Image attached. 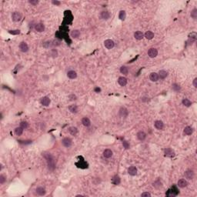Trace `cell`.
<instances>
[{"label":"cell","mask_w":197,"mask_h":197,"mask_svg":"<svg viewBox=\"0 0 197 197\" xmlns=\"http://www.w3.org/2000/svg\"><path fill=\"white\" fill-rule=\"evenodd\" d=\"M43 156L45 159L46 162H47L48 169L51 171H53L55 169V160H54L53 156H52L50 153H46V152L43 153Z\"/></svg>","instance_id":"1"},{"label":"cell","mask_w":197,"mask_h":197,"mask_svg":"<svg viewBox=\"0 0 197 197\" xmlns=\"http://www.w3.org/2000/svg\"><path fill=\"white\" fill-rule=\"evenodd\" d=\"M22 16L21 12H18V11L13 12L12 14V19L14 22H19L22 19Z\"/></svg>","instance_id":"2"},{"label":"cell","mask_w":197,"mask_h":197,"mask_svg":"<svg viewBox=\"0 0 197 197\" xmlns=\"http://www.w3.org/2000/svg\"><path fill=\"white\" fill-rule=\"evenodd\" d=\"M104 45L107 49H112L115 46V43L112 39H106L104 41Z\"/></svg>","instance_id":"3"},{"label":"cell","mask_w":197,"mask_h":197,"mask_svg":"<svg viewBox=\"0 0 197 197\" xmlns=\"http://www.w3.org/2000/svg\"><path fill=\"white\" fill-rule=\"evenodd\" d=\"M62 144L63 145V146L66 147V148H69L72 144V140L69 137H65V138L63 139Z\"/></svg>","instance_id":"4"},{"label":"cell","mask_w":197,"mask_h":197,"mask_svg":"<svg viewBox=\"0 0 197 197\" xmlns=\"http://www.w3.org/2000/svg\"><path fill=\"white\" fill-rule=\"evenodd\" d=\"M119 115L122 118H126L129 115V110L125 107H121L119 110Z\"/></svg>","instance_id":"5"},{"label":"cell","mask_w":197,"mask_h":197,"mask_svg":"<svg viewBox=\"0 0 197 197\" xmlns=\"http://www.w3.org/2000/svg\"><path fill=\"white\" fill-rule=\"evenodd\" d=\"M164 154H165V156L169 157V158H172L176 156V153L173 150L170 148H166L164 150Z\"/></svg>","instance_id":"6"},{"label":"cell","mask_w":197,"mask_h":197,"mask_svg":"<svg viewBox=\"0 0 197 197\" xmlns=\"http://www.w3.org/2000/svg\"><path fill=\"white\" fill-rule=\"evenodd\" d=\"M18 47H19L20 51L22 52V53H27L29 49V45H28V44L26 43H25V42H22V43H20Z\"/></svg>","instance_id":"7"},{"label":"cell","mask_w":197,"mask_h":197,"mask_svg":"<svg viewBox=\"0 0 197 197\" xmlns=\"http://www.w3.org/2000/svg\"><path fill=\"white\" fill-rule=\"evenodd\" d=\"M194 172L193 170H186L184 173V176H185V178L186 179H193V178H194Z\"/></svg>","instance_id":"8"},{"label":"cell","mask_w":197,"mask_h":197,"mask_svg":"<svg viewBox=\"0 0 197 197\" xmlns=\"http://www.w3.org/2000/svg\"><path fill=\"white\" fill-rule=\"evenodd\" d=\"M45 193H46L45 189L43 186H39V187H37V188L36 189V195L43 196H45Z\"/></svg>","instance_id":"9"},{"label":"cell","mask_w":197,"mask_h":197,"mask_svg":"<svg viewBox=\"0 0 197 197\" xmlns=\"http://www.w3.org/2000/svg\"><path fill=\"white\" fill-rule=\"evenodd\" d=\"M148 55L150 58H155L158 55V50L155 48L149 49L148 51Z\"/></svg>","instance_id":"10"},{"label":"cell","mask_w":197,"mask_h":197,"mask_svg":"<svg viewBox=\"0 0 197 197\" xmlns=\"http://www.w3.org/2000/svg\"><path fill=\"white\" fill-rule=\"evenodd\" d=\"M34 29L36 31H37L38 32H42L45 30V26L43 23H41V22H39V23H36L34 26Z\"/></svg>","instance_id":"11"},{"label":"cell","mask_w":197,"mask_h":197,"mask_svg":"<svg viewBox=\"0 0 197 197\" xmlns=\"http://www.w3.org/2000/svg\"><path fill=\"white\" fill-rule=\"evenodd\" d=\"M178 193H179V191H178L177 188L174 186H172L170 190H169V193L166 195L170 196H176L178 195Z\"/></svg>","instance_id":"12"},{"label":"cell","mask_w":197,"mask_h":197,"mask_svg":"<svg viewBox=\"0 0 197 197\" xmlns=\"http://www.w3.org/2000/svg\"><path fill=\"white\" fill-rule=\"evenodd\" d=\"M154 126L156 129L162 130L164 128V123L161 120H156V121H155V123H154Z\"/></svg>","instance_id":"13"},{"label":"cell","mask_w":197,"mask_h":197,"mask_svg":"<svg viewBox=\"0 0 197 197\" xmlns=\"http://www.w3.org/2000/svg\"><path fill=\"white\" fill-rule=\"evenodd\" d=\"M50 102H51V100L48 96H44L40 99L41 104L44 106H49L50 104Z\"/></svg>","instance_id":"14"},{"label":"cell","mask_w":197,"mask_h":197,"mask_svg":"<svg viewBox=\"0 0 197 197\" xmlns=\"http://www.w3.org/2000/svg\"><path fill=\"white\" fill-rule=\"evenodd\" d=\"M136 137L139 141H144L146 138V133L143 131H139L136 134Z\"/></svg>","instance_id":"15"},{"label":"cell","mask_w":197,"mask_h":197,"mask_svg":"<svg viewBox=\"0 0 197 197\" xmlns=\"http://www.w3.org/2000/svg\"><path fill=\"white\" fill-rule=\"evenodd\" d=\"M177 186H179V188L183 189V188H185V187H186L187 186H188V182H187L184 179H180L177 182Z\"/></svg>","instance_id":"16"},{"label":"cell","mask_w":197,"mask_h":197,"mask_svg":"<svg viewBox=\"0 0 197 197\" xmlns=\"http://www.w3.org/2000/svg\"><path fill=\"white\" fill-rule=\"evenodd\" d=\"M137 168L134 166H130L129 169H128V173L130 175V176H134L137 174Z\"/></svg>","instance_id":"17"},{"label":"cell","mask_w":197,"mask_h":197,"mask_svg":"<svg viewBox=\"0 0 197 197\" xmlns=\"http://www.w3.org/2000/svg\"><path fill=\"white\" fill-rule=\"evenodd\" d=\"M127 82H128L127 79H126L125 77H124V76H121V77H119L118 79V83H119V85L121 86H126Z\"/></svg>","instance_id":"18"},{"label":"cell","mask_w":197,"mask_h":197,"mask_svg":"<svg viewBox=\"0 0 197 197\" xmlns=\"http://www.w3.org/2000/svg\"><path fill=\"white\" fill-rule=\"evenodd\" d=\"M112 151L111 149H105L104 151H103L102 152V155H103V156H104L105 158L106 159H109L112 156Z\"/></svg>","instance_id":"19"},{"label":"cell","mask_w":197,"mask_h":197,"mask_svg":"<svg viewBox=\"0 0 197 197\" xmlns=\"http://www.w3.org/2000/svg\"><path fill=\"white\" fill-rule=\"evenodd\" d=\"M112 184H114L116 186L119 185L120 182H121V178L118 175H115L112 179Z\"/></svg>","instance_id":"20"},{"label":"cell","mask_w":197,"mask_h":197,"mask_svg":"<svg viewBox=\"0 0 197 197\" xmlns=\"http://www.w3.org/2000/svg\"><path fill=\"white\" fill-rule=\"evenodd\" d=\"M149 79L152 82H157L159 79L158 73H156V72H152V73H150V75H149Z\"/></svg>","instance_id":"21"},{"label":"cell","mask_w":197,"mask_h":197,"mask_svg":"<svg viewBox=\"0 0 197 197\" xmlns=\"http://www.w3.org/2000/svg\"><path fill=\"white\" fill-rule=\"evenodd\" d=\"M134 37H135V39H137V40H141L143 39V37H144V34H143V32H141V31H136L134 33Z\"/></svg>","instance_id":"22"},{"label":"cell","mask_w":197,"mask_h":197,"mask_svg":"<svg viewBox=\"0 0 197 197\" xmlns=\"http://www.w3.org/2000/svg\"><path fill=\"white\" fill-rule=\"evenodd\" d=\"M82 123L84 126L89 127V126L91 125V121L88 117H83V118L82 119Z\"/></svg>","instance_id":"23"},{"label":"cell","mask_w":197,"mask_h":197,"mask_svg":"<svg viewBox=\"0 0 197 197\" xmlns=\"http://www.w3.org/2000/svg\"><path fill=\"white\" fill-rule=\"evenodd\" d=\"M100 17H101L102 19L107 20V19H109V17H110V13L108 11H102L100 14Z\"/></svg>","instance_id":"24"},{"label":"cell","mask_w":197,"mask_h":197,"mask_svg":"<svg viewBox=\"0 0 197 197\" xmlns=\"http://www.w3.org/2000/svg\"><path fill=\"white\" fill-rule=\"evenodd\" d=\"M159 78L160 79H165L168 76V72L166 70H160L158 73Z\"/></svg>","instance_id":"25"},{"label":"cell","mask_w":197,"mask_h":197,"mask_svg":"<svg viewBox=\"0 0 197 197\" xmlns=\"http://www.w3.org/2000/svg\"><path fill=\"white\" fill-rule=\"evenodd\" d=\"M76 165L77 166V167L81 168V169H86L88 167V164L84 161V160H80L78 162L76 163Z\"/></svg>","instance_id":"26"},{"label":"cell","mask_w":197,"mask_h":197,"mask_svg":"<svg viewBox=\"0 0 197 197\" xmlns=\"http://www.w3.org/2000/svg\"><path fill=\"white\" fill-rule=\"evenodd\" d=\"M67 76L70 79H74L77 77V73L76 71H74V70H70V71L67 72Z\"/></svg>","instance_id":"27"},{"label":"cell","mask_w":197,"mask_h":197,"mask_svg":"<svg viewBox=\"0 0 197 197\" xmlns=\"http://www.w3.org/2000/svg\"><path fill=\"white\" fill-rule=\"evenodd\" d=\"M183 132L186 135H190L193 133V129L191 126H186V127H185Z\"/></svg>","instance_id":"28"},{"label":"cell","mask_w":197,"mask_h":197,"mask_svg":"<svg viewBox=\"0 0 197 197\" xmlns=\"http://www.w3.org/2000/svg\"><path fill=\"white\" fill-rule=\"evenodd\" d=\"M68 130H69V133L72 135H76L78 133V129L76 127H75V126H70Z\"/></svg>","instance_id":"29"},{"label":"cell","mask_w":197,"mask_h":197,"mask_svg":"<svg viewBox=\"0 0 197 197\" xmlns=\"http://www.w3.org/2000/svg\"><path fill=\"white\" fill-rule=\"evenodd\" d=\"M154 33L152 32V31H147L146 33L144 34V37H146V38L149 40H151L154 38Z\"/></svg>","instance_id":"30"},{"label":"cell","mask_w":197,"mask_h":197,"mask_svg":"<svg viewBox=\"0 0 197 197\" xmlns=\"http://www.w3.org/2000/svg\"><path fill=\"white\" fill-rule=\"evenodd\" d=\"M69 110L72 113H77L78 112V106L76 105H71L69 106Z\"/></svg>","instance_id":"31"},{"label":"cell","mask_w":197,"mask_h":197,"mask_svg":"<svg viewBox=\"0 0 197 197\" xmlns=\"http://www.w3.org/2000/svg\"><path fill=\"white\" fill-rule=\"evenodd\" d=\"M172 90L174 92H179L181 90V86L178 83H173L172 85Z\"/></svg>","instance_id":"32"},{"label":"cell","mask_w":197,"mask_h":197,"mask_svg":"<svg viewBox=\"0 0 197 197\" xmlns=\"http://www.w3.org/2000/svg\"><path fill=\"white\" fill-rule=\"evenodd\" d=\"M71 36L72 38L74 39H77L78 37L80 36V32H79V30L77 29H75V30H72V32H71Z\"/></svg>","instance_id":"33"},{"label":"cell","mask_w":197,"mask_h":197,"mask_svg":"<svg viewBox=\"0 0 197 197\" xmlns=\"http://www.w3.org/2000/svg\"><path fill=\"white\" fill-rule=\"evenodd\" d=\"M120 72L122 73V74H123L124 76H126V75H128V73H129V69L126 67V66H121L120 67Z\"/></svg>","instance_id":"34"},{"label":"cell","mask_w":197,"mask_h":197,"mask_svg":"<svg viewBox=\"0 0 197 197\" xmlns=\"http://www.w3.org/2000/svg\"><path fill=\"white\" fill-rule=\"evenodd\" d=\"M126 17V13L124 10H121L119 13V18L122 21H124Z\"/></svg>","instance_id":"35"},{"label":"cell","mask_w":197,"mask_h":197,"mask_svg":"<svg viewBox=\"0 0 197 197\" xmlns=\"http://www.w3.org/2000/svg\"><path fill=\"white\" fill-rule=\"evenodd\" d=\"M182 105L186 106V107H189L192 105V102L189 99H188V98H183L182 101Z\"/></svg>","instance_id":"36"},{"label":"cell","mask_w":197,"mask_h":197,"mask_svg":"<svg viewBox=\"0 0 197 197\" xmlns=\"http://www.w3.org/2000/svg\"><path fill=\"white\" fill-rule=\"evenodd\" d=\"M14 132H15V134L16 135H18V136H19V135H21L22 133H23V129L22 127H16L15 129V130H14Z\"/></svg>","instance_id":"37"},{"label":"cell","mask_w":197,"mask_h":197,"mask_svg":"<svg viewBox=\"0 0 197 197\" xmlns=\"http://www.w3.org/2000/svg\"><path fill=\"white\" fill-rule=\"evenodd\" d=\"M49 55H50L51 57H53V58L57 57V56H58V51L56 49H51L50 52H49Z\"/></svg>","instance_id":"38"},{"label":"cell","mask_w":197,"mask_h":197,"mask_svg":"<svg viewBox=\"0 0 197 197\" xmlns=\"http://www.w3.org/2000/svg\"><path fill=\"white\" fill-rule=\"evenodd\" d=\"M190 16H191L192 18H193V19H196V18H197V9L196 8L193 9V10L191 11Z\"/></svg>","instance_id":"39"},{"label":"cell","mask_w":197,"mask_h":197,"mask_svg":"<svg viewBox=\"0 0 197 197\" xmlns=\"http://www.w3.org/2000/svg\"><path fill=\"white\" fill-rule=\"evenodd\" d=\"M155 188H156V189H159L160 187H162V182L160 180H156V181H155L153 182V185H152Z\"/></svg>","instance_id":"40"},{"label":"cell","mask_w":197,"mask_h":197,"mask_svg":"<svg viewBox=\"0 0 197 197\" xmlns=\"http://www.w3.org/2000/svg\"><path fill=\"white\" fill-rule=\"evenodd\" d=\"M20 127H22L23 129H26L29 128V123H28L27 122L22 121L20 123Z\"/></svg>","instance_id":"41"},{"label":"cell","mask_w":197,"mask_h":197,"mask_svg":"<svg viewBox=\"0 0 197 197\" xmlns=\"http://www.w3.org/2000/svg\"><path fill=\"white\" fill-rule=\"evenodd\" d=\"M60 45V41L58 39H55L53 41H52V46H54V47H57V46Z\"/></svg>","instance_id":"42"},{"label":"cell","mask_w":197,"mask_h":197,"mask_svg":"<svg viewBox=\"0 0 197 197\" xmlns=\"http://www.w3.org/2000/svg\"><path fill=\"white\" fill-rule=\"evenodd\" d=\"M6 182V177L4 175L1 174V175H0V184L2 185V184H4Z\"/></svg>","instance_id":"43"},{"label":"cell","mask_w":197,"mask_h":197,"mask_svg":"<svg viewBox=\"0 0 197 197\" xmlns=\"http://www.w3.org/2000/svg\"><path fill=\"white\" fill-rule=\"evenodd\" d=\"M123 148H125V149H129V147H130L129 143L127 141H126V140H124V141H123Z\"/></svg>","instance_id":"44"},{"label":"cell","mask_w":197,"mask_h":197,"mask_svg":"<svg viewBox=\"0 0 197 197\" xmlns=\"http://www.w3.org/2000/svg\"><path fill=\"white\" fill-rule=\"evenodd\" d=\"M52 45V41H47V42H45L43 43V47L45 48V49H49V46Z\"/></svg>","instance_id":"45"},{"label":"cell","mask_w":197,"mask_h":197,"mask_svg":"<svg viewBox=\"0 0 197 197\" xmlns=\"http://www.w3.org/2000/svg\"><path fill=\"white\" fill-rule=\"evenodd\" d=\"M9 32L12 35H18L20 33V30H9Z\"/></svg>","instance_id":"46"},{"label":"cell","mask_w":197,"mask_h":197,"mask_svg":"<svg viewBox=\"0 0 197 197\" xmlns=\"http://www.w3.org/2000/svg\"><path fill=\"white\" fill-rule=\"evenodd\" d=\"M69 100L70 101H76L77 99V97L76 95H74V94H71V95H69Z\"/></svg>","instance_id":"47"},{"label":"cell","mask_w":197,"mask_h":197,"mask_svg":"<svg viewBox=\"0 0 197 197\" xmlns=\"http://www.w3.org/2000/svg\"><path fill=\"white\" fill-rule=\"evenodd\" d=\"M141 196L142 197H150V196H151V194H150L149 193H148V192H145V193H143L141 194Z\"/></svg>","instance_id":"48"},{"label":"cell","mask_w":197,"mask_h":197,"mask_svg":"<svg viewBox=\"0 0 197 197\" xmlns=\"http://www.w3.org/2000/svg\"><path fill=\"white\" fill-rule=\"evenodd\" d=\"M29 2L31 5H33V6H36V5L39 3V1H37V0H29Z\"/></svg>","instance_id":"49"},{"label":"cell","mask_w":197,"mask_h":197,"mask_svg":"<svg viewBox=\"0 0 197 197\" xmlns=\"http://www.w3.org/2000/svg\"><path fill=\"white\" fill-rule=\"evenodd\" d=\"M52 3H53V5H55V6H59V5L61 4V2L59 1H57V0H53V1H52Z\"/></svg>","instance_id":"50"},{"label":"cell","mask_w":197,"mask_h":197,"mask_svg":"<svg viewBox=\"0 0 197 197\" xmlns=\"http://www.w3.org/2000/svg\"><path fill=\"white\" fill-rule=\"evenodd\" d=\"M193 86L195 88H197V78H195L193 82Z\"/></svg>","instance_id":"51"},{"label":"cell","mask_w":197,"mask_h":197,"mask_svg":"<svg viewBox=\"0 0 197 197\" xmlns=\"http://www.w3.org/2000/svg\"><path fill=\"white\" fill-rule=\"evenodd\" d=\"M94 91L96 92V93H98V92H101V89L99 88V87H95V89H94Z\"/></svg>","instance_id":"52"}]
</instances>
